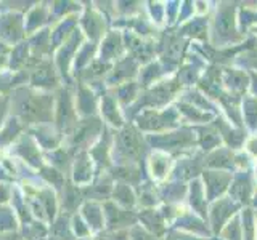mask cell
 Masks as SVG:
<instances>
[{"instance_id": "6da1fadb", "label": "cell", "mask_w": 257, "mask_h": 240, "mask_svg": "<svg viewBox=\"0 0 257 240\" xmlns=\"http://www.w3.org/2000/svg\"><path fill=\"white\" fill-rule=\"evenodd\" d=\"M13 101H15L16 112H18V116L23 120L44 124L52 118L53 104H52L50 96L31 92V90H26V88H20V90L16 92Z\"/></svg>"}, {"instance_id": "7a4b0ae2", "label": "cell", "mask_w": 257, "mask_h": 240, "mask_svg": "<svg viewBox=\"0 0 257 240\" xmlns=\"http://www.w3.org/2000/svg\"><path fill=\"white\" fill-rule=\"evenodd\" d=\"M116 148L119 149L120 156L127 158L128 162H137L143 154L140 134L137 133L134 128H128V126L119 132Z\"/></svg>"}, {"instance_id": "3957f363", "label": "cell", "mask_w": 257, "mask_h": 240, "mask_svg": "<svg viewBox=\"0 0 257 240\" xmlns=\"http://www.w3.org/2000/svg\"><path fill=\"white\" fill-rule=\"evenodd\" d=\"M100 130H101V124L96 118H87L82 120V122H77L71 133V140H69L71 146L72 148L87 146L100 133Z\"/></svg>"}, {"instance_id": "277c9868", "label": "cell", "mask_w": 257, "mask_h": 240, "mask_svg": "<svg viewBox=\"0 0 257 240\" xmlns=\"http://www.w3.org/2000/svg\"><path fill=\"white\" fill-rule=\"evenodd\" d=\"M56 122H58L60 128L64 130H69V128L76 126V106H72V100L68 90L61 92L58 102H56Z\"/></svg>"}, {"instance_id": "5b68a950", "label": "cell", "mask_w": 257, "mask_h": 240, "mask_svg": "<svg viewBox=\"0 0 257 240\" xmlns=\"http://www.w3.org/2000/svg\"><path fill=\"white\" fill-rule=\"evenodd\" d=\"M177 122L175 112L166 110V112H145L139 118V126L145 130H161L164 126H172Z\"/></svg>"}, {"instance_id": "8992f818", "label": "cell", "mask_w": 257, "mask_h": 240, "mask_svg": "<svg viewBox=\"0 0 257 240\" xmlns=\"http://www.w3.org/2000/svg\"><path fill=\"white\" fill-rule=\"evenodd\" d=\"M156 146L159 148H169V149H183V148H188L191 146L193 142V134L190 132H180V133H169V134H161L156 136L155 140Z\"/></svg>"}, {"instance_id": "52a82bcc", "label": "cell", "mask_w": 257, "mask_h": 240, "mask_svg": "<svg viewBox=\"0 0 257 240\" xmlns=\"http://www.w3.org/2000/svg\"><path fill=\"white\" fill-rule=\"evenodd\" d=\"M235 210H236V205L233 204L230 198H220L219 202H215L212 206V213H211L214 230H219L222 228V224L235 213Z\"/></svg>"}, {"instance_id": "ba28073f", "label": "cell", "mask_w": 257, "mask_h": 240, "mask_svg": "<svg viewBox=\"0 0 257 240\" xmlns=\"http://www.w3.org/2000/svg\"><path fill=\"white\" fill-rule=\"evenodd\" d=\"M204 178L207 184V194L211 198L215 197L217 194H222L230 182V174L223 172H207L204 174Z\"/></svg>"}, {"instance_id": "9c48e42d", "label": "cell", "mask_w": 257, "mask_h": 240, "mask_svg": "<svg viewBox=\"0 0 257 240\" xmlns=\"http://www.w3.org/2000/svg\"><path fill=\"white\" fill-rule=\"evenodd\" d=\"M231 8H220V13L215 20V34H220L222 38H231V34H235L233 30V16Z\"/></svg>"}, {"instance_id": "30bf717a", "label": "cell", "mask_w": 257, "mask_h": 240, "mask_svg": "<svg viewBox=\"0 0 257 240\" xmlns=\"http://www.w3.org/2000/svg\"><path fill=\"white\" fill-rule=\"evenodd\" d=\"M101 114L111 125H116V126L122 125V118H120V114L117 110L116 100L111 98V96H104V98H103V101H101Z\"/></svg>"}, {"instance_id": "8fae6325", "label": "cell", "mask_w": 257, "mask_h": 240, "mask_svg": "<svg viewBox=\"0 0 257 240\" xmlns=\"http://www.w3.org/2000/svg\"><path fill=\"white\" fill-rule=\"evenodd\" d=\"M169 165H171V158L166 154H161L156 152L155 156H151L150 158V172L153 178H164L169 172Z\"/></svg>"}, {"instance_id": "7c38bea8", "label": "cell", "mask_w": 257, "mask_h": 240, "mask_svg": "<svg viewBox=\"0 0 257 240\" xmlns=\"http://www.w3.org/2000/svg\"><path fill=\"white\" fill-rule=\"evenodd\" d=\"M92 178V164L87 156H80L74 164V181L87 182Z\"/></svg>"}, {"instance_id": "4fadbf2b", "label": "cell", "mask_w": 257, "mask_h": 240, "mask_svg": "<svg viewBox=\"0 0 257 240\" xmlns=\"http://www.w3.org/2000/svg\"><path fill=\"white\" fill-rule=\"evenodd\" d=\"M84 29L87 30V36H90L92 38L100 37L103 30L101 16L96 13H87V16L84 18Z\"/></svg>"}, {"instance_id": "5bb4252c", "label": "cell", "mask_w": 257, "mask_h": 240, "mask_svg": "<svg viewBox=\"0 0 257 240\" xmlns=\"http://www.w3.org/2000/svg\"><path fill=\"white\" fill-rule=\"evenodd\" d=\"M251 190H252V184L247 178H239L236 182L233 184L231 188V194L235 196L238 200H249L251 197Z\"/></svg>"}, {"instance_id": "9a60e30c", "label": "cell", "mask_w": 257, "mask_h": 240, "mask_svg": "<svg viewBox=\"0 0 257 240\" xmlns=\"http://www.w3.org/2000/svg\"><path fill=\"white\" fill-rule=\"evenodd\" d=\"M207 164L211 166H231L235 160L228 150H215L214 154L209 156Z\"/></svg>"}, {"instance_id": "2e32d148", "label": "cell", "mask_w": 257, "mask_h": 240, "mask_svg": "<svg viewBox=\"0 0 257 240\" xmlns=\"http://www.w3.org/2000/svg\"><path fill=\"white\" fill-rule=\"evenodd\" d=\"M52 80H55V74L48 66H42L32 74V85L36 86H44V84H52Z\"/></svg>"}, {"instance_id": "e0dca14e", "label": "cell", "mask_w": 257, "mask_h": 240, "mask_svg": "<svg viewBox=\"0 0 257 240\" xmlns=\"http://www.w3.org/2000/svg\"><path fill=\"white\" fill-rule=\"evenodd\" d=\"M114 198H117V202L124 204L125 206H132L135 204V197L132 194V190L125 184H119L114 189Z\"/></svg>"}, {"instance_id": "ac0fdd59", "label": "cell", "mask_w": 257, "mask_h": 240, "mask_svg": "<svg viewBox=\"0 0 257 240\" xmlns=\"http://www.w3.org/2000/svg\"><path fill=\"white\" fill-rule=\"evenodd\" d=\"M119 48H120L119 37H116V36H109V37L106 38V42H104L103 48H101V54L104 53V56H106L104 60H111V58H114V56L119 54Z\"/></svg>"}, {"instance_id": "d6986e66", "label": "cell", "mask_w": 257, "mask_h": 240, "mask_svg": "<svg viewBox=\"0 0 257 240\" xmlns=\"http://www.w3.org/2000/svg\"><path fill=\"white\" fill-rule=\"evenodd\" d=\"M225 82H227L228 86L233 88V90H243V88L246 86V76L243 74V72L230 70L228 77L225 78Z\"/></svg>"}, {"instance_id": "ffe728a7", "label": "cell", "mask_w": 257, "mask_h": 240, "mask_svg": "<svg viewBox=\"0 0 257 240\" xmlns=\"http://www.w3.org/2000/svg\"><path fill=\"white\" fill-rule=\"evenodd\" d=\"M90 96H93L92 93H90V90H85V88H80V93H79V96H77V104H79V109L80 110H87V114L90 110L88 109H93L95 108V100L93 98H90ZM76 104V106H77Z\"/></svg>"}, {"instance_id": "44dd1931", "label": "cell", "mask_w": 257, "mask_h": 240, "mask_svg": "<svg viewBox=\"0 0 257 240\" xmlns=\"http://www.w3.org/2000/svg\"><path fill=\"white\" fill-rule=\"evenodd\" d=\"M180 110L183 114H187L188 118H191L193 122H201V120H209L211 116L206 114V112H199L196 108H193L191 104H182L180 106Z\"/></svg>"}, {"instance_id": "7402d4cb", "label": "cell", "mask_w": 257, "mask_h": 240, "mask_svg": "<svg viewBox=\"0 0 257 240\" xmlns=\"http://www.w3.org/2000/svg\"><path fill=\"white\" fill-rule=\"evenodd\" d=\"M225 238L228 240H241V234H239V226H238V220H233L227 228L223 230Z\"/></svg>"}, {"instance_id": "603a6c76", "label": "cell", "mask_w": 257, "mask_h": 240, "mask_svg": "<svg viewBox=\"0 0 257 240\" xmlns=\"http://www.w3.org/2000/svg\"><path fill=\"white\" fill-rule=\"evenodd\" d=\"M247 148H249V150H251V152H254V154H257V138H254L252 141H249Z\"/></svg>"}, {"instance_id": "cb8c5ba5", "label": "cell", "mask_w": 257, "mask_h": 240, "mask_svg": "<svg viewBox=\"0 0 257 240\" xmlns=\"http://www.w3.org/2000/svg\"><path fill=\"white\" fill-rule=\"evenodd\" d=\"M120 66H122V64H120ZM120 70H127V62H125V66L120 68ZM116 74H117V77H122V76H124V72H119V70H117V72H114V76H116Z\"/></svg>"}, {"instance_id": "d4e9b609", "label": "cell", "mask_w": 257, "mask_h": 240, "mask_svg": "<svg viewBox=\"0 0 257 240\" xmlns=\"http://www.w3.org/2000/svg\"><path fill=\"white\" fill-rule=\"evenodd\" d=\"M4 112H5V104L0 102V120H2V117H4ZM0 124H2V122H0Z\"/></svg>"}, {"instance_id": "484cf974", "label": "cell", "mask_w": 257, "mask_h": 240, "mask_svg": "<svg viewBox=\"0 0 257 240\" xmlns=\"http://www.w3.org/2000/svg\"><path fill=\"white\" fill-rule=\"evenodd\" d=\"M255 92H257V84H255Z\"/></svg>"}]
</instances>
